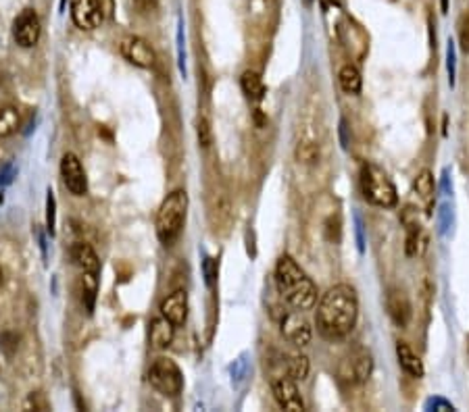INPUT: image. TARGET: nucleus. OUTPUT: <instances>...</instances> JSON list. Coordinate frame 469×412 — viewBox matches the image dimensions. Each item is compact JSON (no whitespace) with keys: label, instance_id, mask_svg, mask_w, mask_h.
<instances>
[{"label":"nucleus","instance_id":"dca6fc26","mask_svg":"<svg viewBox=\"0 0 469 412\" xmlns=\"http://www.w3.org/2000/svg\"><path fill=\"white\" fill-rule=\"evenodd\" d=\"M173 333H175V325L165 319V317H159L151 323V344L153 348L157 350H165L171 346L173 342Z\"/></svg>","mask_w":469,"mask_h":412},{"label":"nucleus","instance_id":"e433bc0d","mask_svg":"<svg viewBox=\"0 0 469 412\" xmlns=\"http://www.w3.org/2000/svg\"><path fill=\"white\" fill-rule=\"evenodd\" d=\"M3 284H5V271L0 266V288H3Z\"/></svg>","mask_w":469,"mask_h":412},{"label":"nucleus","instance_id":"c9c22d12","mask_svg":"<svg viewBox=\"0 0 469 412\" xmlns=\"http://www.w3.org/2000/svg\"><path fill=\"white\" fill-rule=\"evenodd\" d=\"M440 9L442 13H448V0H440Z\"/></svg>","mask_w":469,"mask_h":412},{"label":"nucleus","instance_id":"cd10ccee","mask_svg":"<svg viewBox=\"0 0 469 412\" xmlns=\"http://www.w3.org/2000/svg\"><path fill=\"white\" fill-rule=\"evenodd\" d=\"M202 273H204V282H207V286L211 288L213 284H215V279H217V260H213V258H204V262H202Z\"/></svg>","mask_w":469,"mask_h":412},{"label":"nucleus","instance_id":"4468645a","mask_svg":"<svg viewBox=\"0 0 469 412\" xmlns=\"http://www.w3.org/2000/svg\"><path fill=\"white\" fill-rule=\"evenodd\" d=\"M386 308H388L390 319L399 327H407V323L411 319V304L401 290H390V294L386 296Z\"/></svg>","mask_w":469,"mask_h":412},{"label":"nucleus","instance_id":"a211bd4d","mask_svg":"<svg viewBox=\"0 0 469 412\" xmlns=\"http://www.w3.org/2000/svg\"><path fill=\"white\" fill-rule=\"evenodd\" d=\"M240 88H242V92L247 94V98L253 100V102H261V100L265 98V84H263L261 75L255 73V71H245V73H242V77H240Z\"/></svg>","mask_w":469,"mask_h":412},{"label":"nucleus","instance_id":"f257e3e1","mask_svg":"<svg viewBox=\"0 0 469 412\" xmlns=\"http://www.w3.org/2000/svg\"><path fill=\"white\" fill-rule=\"evenodd\" d=\"M359 317L357 294L350 286L329 288L317 306V331L327 340H340L353 331Z\"/></svg>","mask_w":469,"mask_h":412},{"label":"nucleus","instance_id":"b1692460","mask_svg":"<svg viewBox=\"0 0 469 412\" xmlns=\"http://www.w3.org/2000/svg\"><path fill=\"white\" fill-rule=\"evenodd\" d=\"M294 157L300 165H315L319 161V146L313 142H298Z\"/></svg>","mask_w":469,"mask_h":412},{"label":"nucleus","instance_id":"f03ea898","mask_svg":"<svg viewBox=\"0 0 469 412\" xmlns=\"http://www.w3.org/2000/svg\"><path fill=\"white\" fill-rule=\"evenodd\" d=\"M186 213H188V194L184 190L171 192L163 200V204L157 213V235L165 246L171 244L182 233Z\"/></svg>","mask_w":469,"mask_h":412},{"label":"nucleus","instance_id":"9b49d317","mask_svg":"<svg viewBox=\"0 0 469 412\" xmlns=\"http://www.w3.org/2000/svg\"><path fill=\"white\" fill-rule=\"evenodd\" d=\"M282 296H284V300L294 311H309L317 302V288H315V284L305 275L300 282H296L294 286H290L288 290H284Z\"/></svg>","mask_w":469,"mask_h":412},{"label":"nucleus","instance_id":"f704fd0d","mask_svg":"<svg viewBox=\"0 0 469 412\" xmlns=\"http://www.w3.org/2000/svg\"><path fill=\"white\" fill-rule=\"evenodd\" d=\"M461 44L465 50H469V23L461 28Z\"/></svg>","mask_w":469,"mask_h":412},{"label":"nucleus","instance_id":"0eeeda50","mask_svg":"<svg viewBox=\"0 0 469 412\" xmlns=\"http://www.w3.org/2000/svg\"><path fill=\"white\" fill-rule=\"evenodd\" d=\"M61 177H63V184L67 188L69 194L73 196H84L88 192V177H86V171L82 167V161L73 155V153H67L63 159H61Z\"/></svg>","mask_w":469,"mask_h":412},{"label":"nucleus","instance_id":"412c9836","mask_svg":"<svg viewBox=\"0 0 469 412\" xmlns=\"http://www.w3.org/2000/svg\"><path fill=\"white\" fill-rule=\"evenodd\" d=\"M19 110L11 104H0V137L13 135L19 127Z\"/></svg>","mask_w":469,"mask_h":412},{"label":"nucleus","instance_id":"393cba45","mask_svg":"<svg viewBox=\"0 0 469 412\" xmlns=\"http://www.w3.org/2000/svg\"><path fill=\"white\" fill-rule=\"evenodd\" d=\"M48 196H46V229L50 231V235L55 233V223H57V202H55V194H52V190H48L46 192Z\"/></svg>","mask_w":469,"mask_h":412},{"label":"nucleus","instance_id":"c85d7f7f","mask_svg":"<svg viewBox=\"0 0 469 412\" xmlns=\"http://www.w3.org/2000/svg\"><path fill=\"white\" fill-rule=\"evenodd\" d=\"M26 408L30 410V408H34V410H50V404H48V400L44 398V393H40V391H36V393H32L30 398H28V402H26Z\"/></svg>","mask_w":469,"mask_h":412},{"label":"nucleus","instance_id":"7ed1b4c3","mask_svg":"<svg viewBox=\"0 0 469 412\" xmlns=\"http://www.w3.org/2000/svg\"><path fill=\"white\" fill-rule=\"evenodd\" d=\"M361 190H363L365 200L380 206V208H392L399 202V194H396L392 179L378 165H372V163L363 165V169H361Z\"/></svg>","mask_w":469,"mask_h":412},{"label":"nucleus","instance_id":"4be33fe9","mask_svg":"<svg viewBox=\"0 0 469 412\" xmlns=\"http://www.w3.org/2000/svg\"><path fill=\"white\" fill-rule=\"evenodd\" d=\"M434 190H436L434 175H432V171L423 169V171L415 177V182H413V192H415L421 200H430V198L434 196Z\"/></svg>","mask_w":469,"mask_h":412},{"label":"nucleus","instance_id":"c756f323","mask_svg":"<svg viewBox=\"0 0 469 412\" xmlns=\"http://www.w3.org/2000/svg\"><path fill=\"white\" fill-rule=\"evenodd\" d=\"M134 9L140 15H151L159 9V0H134Z\"/></svg>","mask_w":469,"mask_h":412},{"label":"nucleus","instance_id":"1a4fd4ad","mask_svg":"<svg viewBox=\"0 0 469 412\" xmlns=\"http://www.w3.org/2000/svg\"><path fill=\"white\" fill-rule=\"evenodd\" d=\"M282 333L290 344H294L298 348H305L313 337V329H311L309 321L305 319L303 311H294L282 319Z\"/></svg>","mask_w":469,"mask_h":412},{"label":"nucleus","instance_id":"a878e982","mask_svg":"<svg viewBox=\"0 0 469 412\" xmlns=\"http://www.w3.org/2000/svg\"><path fill=\"white\" fill-rule=\"evenodd\" d=\"M446 69H448V84H450V88H452V86H454V75H457L454 42H448V50H446Z\"/></svg>","mask_w":469,"mask_h":412},{"label":"nucleus","instance_id":"f3484780","mask_svg":"<svg viewBox=\"0 0 469 412\" xmlns=\"http://www.w3.org/2000/svg\"><path fill=\"white\" fill-rule=\"evenodd\" d=\"M396 358H399V364H401V369L407 373V375H411V377H415V379H421L423 377V362H421V358L407 346V344H403V342H399V346H396Z\"/></svg>","mask_w":469,"mask_h":412},{"label":"nucleus","instance_id":"473e14b6","mask_svg":"<svg viewBox=\"0 0 469 412\" xmlns=\"http://www.w3.org/2000/svg\"><path fill=\"white\" fill-rule=\"evenodd\" d=\"M94 3L98 5V9L102 11V17L104 19H111L113 17V11H115V0H94Z\"/></svg>","mask_w":469,"mask_h":412},{"label":"nucleus","instance_id":"ddd939ff","mask_svg":"<svg viewBox=\"0 0 469 412\" xmlns=\"http://www.w3.org/2000/svg\"><path fill=\"white\" fill-rule=\"evenodd\" d=\"M161 313L173 325H184L186 319H188V296H186V292L184 290H178V292L169 294L161 302Z\"/></svg>","mask_w":469,"mask_h":412},{"label":"nucleus","instance_id":"bb28decb","mask_svg":"<svg viewBox=\"0 0 469 412\" xmlns=\"http://www.w3.org/2000/svg\"><path fill=\"white\" fill-rule=\"evenodd\" d=\"M196 133H198V144H200L202 148H209V146H211V127H209V121H207L204 117L198 121Z\"/></svg>","mask_w":469,"mask_h":412},{"label":"nucleus","instance_id":"f8f14e48","mask_svg":"<svg viewBox=\"0 0 469 412\" xmlns=\"http://www.w3.org/2000/svg\"><path fill=\"white\" fill-rule=\"evenodd\" d=\"M71 19L79 30H86V32L100 28V23L104 21L102 11L98 9V5L94 3V0H73Z\"/></svg>","mask_w":469,"mask_h":412},{"label":"nucleus","instance_id":"aec40b11","mask_svg":"<svg viewBox=\"0 0 469 412\" xmlns=\"http://www.w3.org/2000/svg\"><path fill=\"white\" fill-rule=\"evenodd\" d=\"M338 81H340V88L346 94H359L361 92V86H363L361 71L355 65H344L340 69V73H338Z\"/></svg>","mask_w":469,"mask_h":412},{"label":"nucleus","instance_id":"2eb2a0df","mask_svg":"<svg viewBox=\"0 0 469 412\" xmlns=\"http://www.w3.org/2000/svg\"><path fill=\"white\" fill-rule=\"evenodd\" d=\"M71 260L75 266L82 268V273H98L100 271V260L96 256V252L92 250L90 244L86 242H77L71 246Z\"/></svg>","mask_w":469,"mask_h":412},{"label":"nucleus","instance_id":"72a5a7b5","mask_svg":"<svg viewBox=\"0 0 469 412\" xmlns=\"http://www.w3.org/2000/svg\"><path fill=\"white\" fill-rule=\"evenodd\" d=\"M15 177V167L13 165H5L3 169H0V188L3 186H9Z\"/></svg>","mask_w":469,"mask_h":412},{"label":"nucleus","instance_id":"9d476101","mask_svg":"<svg viewBox=\"0 0 469 412\" xmlns=\"http://www.w3.org/2000/svg\"><path fill=\"white\" fill-rule=\"evenodd\" d=\"M271 391H274V398L276 402L288 410V412H303L305 410V402L298 393V387H296V381L290 379L288 375L286 377H280L271 383Z\"/></svg>","mask_w":469,"mask_h":412},{"label":"nucleus","instance_id":"6ab92c4d","mask_svg":"<svg viewBox=\"0 0 469 412\" xmlns=\"http://www.w3.org/2000/svg\"><path fill=\"white\" fill-rule=\"evenodd\" d=\"M428 248V235L423 233L419 223H409L407 225V254L409 256H421Z\"/></svg>","mask_w":469,"mask_h":412},{"label":"nucleus","instance_id":"39448f33","mask_svg":"<svg viewBox=\"0 0 469 412\" xmlns=\"http://www.w3.org/2000/svg\"><path fill=\"white\" fill-rule=\"evenodd\" d=\"M42 26L34 9H23L13 21V38L21 48H34L40 40Z\"/></svg>","mask_w":469,"mask_h":412},{"label":"nucleus","instance_id":"423d86ee","mask_svg":"<svg viewBox=\"0 0 469 412\" xmlns=\"http://www.w3.org/2000/svg\"><path fill=\"white\" fill-rule=\"evenodd\" d=\"M374 373V358L367 350H357L340 364V377L346 383H365Z\"/></svg>","mask_w":469,"mask_h":412},{"label":"nucleus","instance_id":"20e7f679","mask_svg":"<svg viewBox=\"0 0 469 412\" xmlns=\"http://www.w3.org/2000/svg\"><path fill=\"white\" fill-rule=\"evenodd\" d=\"M151 385L163 395L175 398L184 389V375L171 358H157L149 371Z\"/></svg>","mask_w":469,"mask_h":412},{"label":"nucleus","instance_id":"2f4dec72","mask_svg":"<svg viewBox=\"0 0 469 412\" xmlns=\"http://www.w3.org/2000/svg\"><path fill=\"white\" fill-rule=\"evenodd\" d=\"M450 223H452L450 206H448V204H442V206H440V233H446V229L450 227Z\"/></svg>","mask_w":469,"mask_h":412},{"label":"nucleus","instance_id":"7c9ffc66","mask_svg":"<svg viewBox=\"0 0 469 412\" xmlns=\"http://www.w3.org/2000/svg\"><path fill=\"white\" fill-rule=\"evenodd\" d=\"M425 410H440V412H446V410H454V406L442 398H430L425 402Z\"/></svg>","mask_w":469,"mask_h":412},{"label":"nucleus","instance_id":"5701e85b","mask_svg":"<svg viewBox=\"0 0 469 412\" xmlns=\"http://www.w3.org/2000/svg\"><path fill=\"white\" fill-rule=\"evenodd\" d=\"M309 369H311L309 358H307V356H303V354H298V356H292V358L288 360L286 375H288L290 379H294V381H303V379H307Z\"/></svg>","mask_w":469,"mask_h":412},{"label":"nucleus","instance_id":"6e6552de","mask_svg":"<svg viewBox=\"0 0 469 412\" xmlns=\"http://www.w3.org/2000/svg\"><path fill=\"white\" fill-rule=\"evenodd\" d=\"M122 55L128 63L140 67V69H151L157 61L153 46L138 36H130L122 42Z\"/></svg>","mask_w":469,"mask_h":412}]
</instances>
